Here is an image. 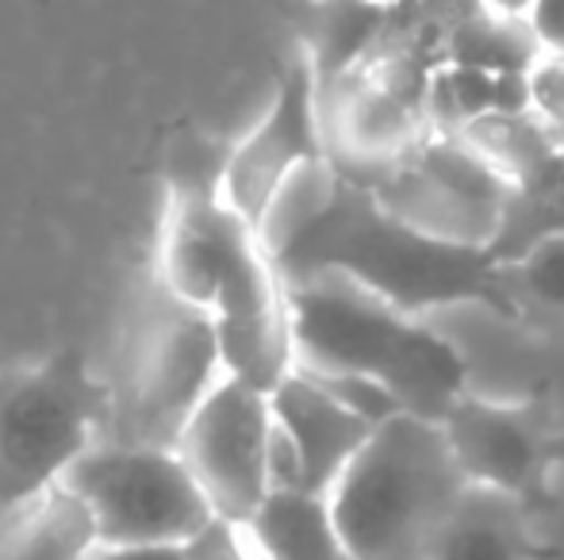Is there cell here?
Segmentation results:
<instances>
[{
    "instance_id": "obj_25",
    "label": "cell",
    "mask_w": 564,
    "mask_h": 560,
    "mask_svg": "<svg viewBox=\"0 0 564 560\" xmlns=\"http://www.w3.org/2000/svg\"><path fill=\"white\" fill-rule=\"evenodd\" d=\"M185 560H261V553L242 523L216 515L200 534L185 541Z\"/></svg>"
},
{
    "instance_id": "obj_16",
    "label": "cell",
    "mask_w": 564,
    "mask_h": 560,
    "mask_svg": "<svg viewBox=\"0 0 564 560\" xmlns=\"http://www.w3.org/2000/svg\"><path fill=\"white\" fill-rule=\"evenodd\" d=\"M246 530L269 560H354L341 541L330 495L307 487L269 492Z\"/></svg>"
},
{
    "instance_id": "obj_27",
    "label": "cell",
    "mask_w": 564,
    "mask_h": 560,
    "mask_svg": "<svg viewBox=\"0 0 564 560\" xmlns=\"http://www.w3.org/2000/svg\"><path fill=\"white\" fill-rule=\"evenodd\" d=\"M530 23L545 51H564V0H538L530 8Z\"/></svg>"
},
{
    "instance_id": "obj_3",
    "label": "cell",
    "mask_w": 564,
    "mask_h": 560,
    "mask_svg": "<svg viewBox=\"0 0 564 560\" xmlns=\"http://www.w3.org/2000/svg\"><path fill=\"white\" fill-rule=\"evenodd\" d=\"M465 487L442 422L395 415L346 464L330 487V507L354 560H426Z\"/></svg>"
},
{
    "instance_id": "obj_20",
    "label": "cell",
    "mask_w": 564,
    "mask_h": 560,
    "mask_svg": "<svg viewBox=\"0 0 564 560\" xmlns=\"http://www.w3.org/2000/svg\"><path fill=\"white\" fill-rule=\"evenodd\" d=\"M550 234H564V142L542 169L511 188L503 227L488 250L503 265H511Z\"/></svg>"
},
{
    "instance_id": "obj_19",
    "label": "cell",
    "mask_w": 564,
    "mask_h": 560,
    "mask_svg": "<svg viewBox=\"0 0 564 560\" xmlns=\"http://www.w3.org/2000/svg\"><path fill=\"white\" fill-rule=\"evenodd\" d=\"M476 150L488 165H496L511 185L527 180L530 173H538L564 142L561 131H553L550 123L538 120L530 108L522 112H488L468 120L460 131H453Z\"/></svg>"
},
{
    "instance_id": "obj_13",
    "label": "cell",
    "mask_w": 564,
    "mask_h": 560,
    "mask_svg": "<svg viewBox=\"0 0 564 560\" xmlns=\"http://www.w3.org/2000/svg\"><path fill=\"white\" fill-rule=\"evenodd\" d=\"M269 404H273L276 426L289 433L300 461H304V487L319 495H330V487L338 484L346 464L354 461L357 449L377 430V426L365 422L361 415L341 407L315 376L304 373V369H292V373L269 392Z\"/></svg>"
},
{
    "instance_id": "obj_26",
    "label": "cell",
    "mask_w": 564,
    "mask_h": 560,
    "mask_svg": "<svg viewBox=\"0 0 564 560\" xmlns=\"http://www.w3.org/2000/svg\"><path fill=\"white\" fill-rule=\"evenodd\" d=\"M269 484H273V492L304 487V461L281 426H273V441H269Z\"/></svg>"
},
{
    "instance_id": "obj_1",
    "label": "cell",
    "mask_w": 564,
    "mask_h": 560,
    "mask_svg": "<svg viewBox=\"0 0 564 560\" xmlns=\"http://www.w3.org/2000/svg\"><path fill=\"white\" fill-rule=\"evenodd\" d=\"M273 265L284 284L338 273L411 315L457 304H480L503 319L522 315L511 270L488 246L419 231L346 173L335 204L273 254Z\"/></svg>"
},
{
    "instance_id": "obj_21",
    "label": "cell",
    "mask_w": 564,
    "mask_h": 560,
    "mask_svg": "<svg viewBox=\"0 0 564 560\" xmlns=\"http://www.w3.org/2000/svg\"><path fill=\"white\" fill-rule=\"evenodd\" d=\"M341 188V169L335 165V157H315L304 162L281 188L273 193V200L265 204L258 219V239L265 246V254H281L300 231L315 223L323 211L335 204Z\"/></svg>"
},
{
    "instance_id": "obj_23",
    "label": "cell",
    "mask_w": 564,
    "mask_h": 560,
    "mask_svg": "<svg viewBox=\"0 0 564 560\" xmlns=\"http://www.w3.org/2000/svg\"><path fill=\"white\" fill-rule=\"evenodd\" d=\"M304 373L315 376V381H319L341 407H349V411L361 415V419L372 422V426L395 419V415H408L400 399L392 396V388H384V384L372 381V376H361V373H315V369H304Z\"/></svg>"
},
{
    "instance_id": "obj_18",
    "label": "cell",
    "mask_w": 564,
    "mask_h": 560,
    "mask_svg": "<svg viewBox=\"0 0 564 560\" xmlns=\"http://www.w3.org/2000/svg\"><path fill=\"white\" fill-rule=\"evenodd\" d=\"M530 15H503L476 4V12L460 15L442 43L446 66L488 69V74H527L542 54Z\"/></svg>"
},
{
    "instance_id": "obj_7",
    "label": "cell",
    "mask_w": 564,
    "mask_h": 560,
    "mask_svg": "<svg viewBox=\"0 0 564 560\" xmlns=\"http://www.w3.org/2000/svg\"><path fill=\"white\" fill-rule=\"evenodd\" d=\"M392 216L465 246H491L507 216L511 180L453 131H426L392 165L361 180Z\"/></svg>"
},
{
    "instance_id": "obj_24",
    "label": "cell",
    "mask_w": 564,
    "mask_h": 560,
    "mask_svg": "<svg viewBox=\"0 0 564 560\" xmlns=\"http://www.w3.org/2000/svg\"><path fill=\"white\" fill-rule=\"evenodd\" d=\"M530 112L564 135V51H542L527 69Z\"/></svg>"
},
{
    "instance_id": "obj_22",
    "label": "cell",
    "mask_w": 564,
    "mask_h": 560,
    "mask_svg": "<svg viewBox=\"0 0 564 560\" xmlns=\"http://www.w3.org/2000/svg\"><path fill=\"white\" fill-rule=\"evenodd\" d=\"M507 270H511V288L522 307L534 304L564 311V234H550V239L534 242Z\"/></svg>"
},
{
    "instance_id": "obj_9",
    "label": "cell",
    "mask_w": 564,
    "mask_h": 560,
    "mask_svg": "<svg viewBox=\"0 0 564 560\" xmlns=\"http://www.w3.org/2000/svg\"><path fill=\"white\" fill-rule=\"evenodd\" d=\"M442 430L468 484L514 495L534 515L557 503L553 476L564 457V438L542 404H496L468 392L442 419Z\"/></svg>"
},
{
    "instance_id": "obj_5",
    "label": "cell",
    "mask_w": 564,
    "mask_h": 560,
    "mask_svg": "<svg viewBox=\"0 0 564 560\" xmlns=\"http://www.w3.org/2000/svg\"><path fill=\"white\" fill-rule=\"evenodd\" d=\"M112 388L66 350L20 373H0V515L46 487L105 438Z\"/></svg>"
},
{
    "instance_id": "obj_8",
    "label": "cell",
    "mask_w": 564,
    "mask_h": 560,
    "mask_svg": "<svg viewBox=\"0 0 564 560\" xmlns=\"http://www.w3.org/2000/svg\"><path fill=\"white\" fill-rule=\"evenodd\" d=\"M208 315L216 319L219 350L230 376L273 392L296 369L284 281L261 246L258 227L235 208L224 227V273Z\"/></svg>"
},
{
    "instance_id": "obj_29",
    "label": "cell",
    "mask_w": 564,
    "mask_h": 560,
    "mask_svg": "<svg viewBox=\"0 0 564 560\" xmlns=\"http://www.w3.org/2000/svg\"><path fill=\"white\" fill-rule=\"evenodd\" d=\"M476 4L491 8V12H503V15H530V8H534L538 0H476Z\"/></svg>"
},
{
    "instance_id": "obj_17",
    "label": "cell",
    "mask_w": 564,
    "mask_h": 560,
    "mask_svg": "<svg viewBox=\"0 0 564 560\" xmlns=\"http://www.w3.org/2000/svg\"><path fill=\"white\" fill-rule=\"evenodd\" d=\"M395 8L400 4H384V0H323L312 43H307L323 89L377 58Z\"/></svg>"
},
{
    "instance_id": "obj_15",
    "label": "cell",
    "mask_w": 564,
    "mask_h": 560,
    "mask_svg": "<svg viewBox=\"0 0 564 560\" xmlns=\"http://www.w3.org/2000/svg\"><path fill=\"white\" fill-rule=\"evenodd\" d=\"M97 546V523L66 484L0 515V560H93Z\"/></svg>"
},
{
    "instance_id": "obj_30",
    "label": "cell",
    "mask_w": 564,
    "mask_h": 560,
    "mask_svg": "<svg viewBox=\"0 0 564 560\" xmlns=\"http://www.w3.org/2000/svg\"><path fill=\"white\" fill-rule=\"evenodd\" d=\"M384 4H403V0H384Z\"/></svg>"
},
{
    "instance_id": "obj_2",
    "label": "cell",
    "mask_w": 564,
    "mask_h": 560,
    "mask_svg": "<svg viewBox=\"0 0 564 560\" xmlns=\"http://www.w3.org/2000/svg\"><path fill=\"white\" fill-rule=\"evenodd\" d=\"M284 296L300 369L372 376L403 411L431 422L468 396V361L423 315L400 311L338 273L284 284Z\"/></svg>"
},
{
    "instance_id": "obj_12",
    "label": "cell",
    "mask_w": 564,
    "mask_h": 560,
    "mask_svg": "<svg viewBox=\"0 0 564 560\" xmlns=\"http://www.w3.org/2000/svg\"><path fill=\"white\" fill-rule=\"evenodd\" d=\"M323 128L338 169L365 180L426 135V112L372 66H361L323 89Z\"/></svg>"
},
{
    "instance_id": "obj_31",
    "label": "cell",
    "mask_w": 564,
    "mask_h": 560,
    "mask_svg": "<svg viewBox=\"0 0 564 560\" xmlns=\"http://www.w3.org/2000/svg\"><path fill=\"white\" fill-rule=\"evenodd\" d=\"M261 560H269V557H261Z\"/></svg>"
},
{
    "instance_id": "obj_10",
    "label": "cell",
    "mask_w": 564,
    "mask_h": 560,
    "mask_svg": "<svg viewBox=\"0 0 564 560\" xmlns=\"http://www.w3.org/2000/svg\"><path fill=\"white\" fill-rule=\"evenodd\" d=\"M273 426L269 392L227 373L181 430L177 453L200 480L219 518L246 526L273 492L269 484Z\"/></svg>"
},
{
    "instance_id": "obj_14",
    "label": "cell",
    "mask_w": 564,
    "mask_h": 560,
    "mask_svg": "<svg viewBox=\"0 0 564 560\" xmlns=\"http://www.w3.org/2000/svg\"><path fill=\"white\" fill-rule=\"evenodd\" d=\"M534 510L496 487L468 484L431 538L426 560H538Z\"/></svg>"
},
{
    "instance_id": "obj_4",
    "label": "cell",
    "mask_w": 564,
    "mask_h": 560,
    "mask_svg": "<svg viewBox=\"0 0 564 560\" xmlns=\"http://www.w3.org/2000/svg\"><path fill=\"white\" fill-rule=\"evenodd\" d=\"M227 376L216 319L185 299L158 292L139 315L123 376L112 388V411L100 441L177 449L196 407Z\"/></svg>"
},
{
    "instance_id": "obj_28",
    "label": "cell",
    "mask_w": 564,
    "mask_h": 560,
    "mask_svg": "<svg viewBox=\"0 0 564 560\" xmlns=\"http://www.w3.org/2000/svg\"><path fill=\"white\" fill-rule=\"evenodd\" d=\"M93 560H185V546H97Z\"/></svg>"
},
{
    "instance_id": "obj_11",
    "label": "cell",
    "mask_w": 564,
    "mask_h": 560,
    "mask_svg": "<svg viewBox=\"0 0 564 560\" xmlns=\"http://www.w3.org/2000/svg\"><path fill=\"white\" fill-rule=\"evenodd\" d=\"M327 128H323V85L307 51L284 66L265 116L227 150V169L219 196L258 227L273 193L304 162L327 157Z\"/></svg>"
},
{
    "instance_id": "obj_6",
    "label": "cell",
    "mask_w": 564,
    "mask_h": 560,
    "mask_svg": "<svg viewBox=\"0 0 564 560\" xmlns=\"http://www.w3.org/2000/svg\"><path fill=\"white\" fill-rule=\"evenodd\" d=\"M62 484L89 507L100 546H185L216 518L177 449L97 441Z\"/></svg>"
}]
</instances>
